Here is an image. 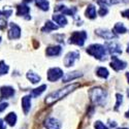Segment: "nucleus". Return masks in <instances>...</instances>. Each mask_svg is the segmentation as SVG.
Returning a JSON list of instances; mask_svg holds the SVG:
<instances>
[{
  "mask_svg": "<svg viewBox=\"0 0 129 129\" xmlns=\"http://www.w3.org/2000/svg\"><path fill=\"white\" fill-rule=\"evenodd\" d=\"M79 86H80V85H79L78 83H77V84H71V85H68V86H66V87H64V88H62V89H59V90H57V91H55V92H52V93H50V94L47 96V97H46L45 102H46L48 105H52L53 103L57 102L58 100L62 99L63 97H65L66 95H68L69 93H71L74 89L78 88Z\"/></svg>",
  "mask_w": 129,
  "mask_h": 129,
  "instance_id": "obj_1",
  "label": "nucleus"
},
{
  "mask_svg": "<svg viewBox=\"0 0 129 129\" xmlns=\"http://www.w3.org/2000/svg\"><path fill=\"white\" fill-rule=\"evenodd\" d=\"M89 55L93 56L94 58L98 59L100 61H104L106 60V49L104 46L102 45H98V44H94L88 47V49L86 50Z\"/></svg>",
  "mask_w": 129,
  "mask_h": 129,
  "instance_id": "obj_2",
  "label": "nucleus"
},
{
  "mask_svg": "<svg viewBox=\"0 0 129 129\" xmlns=\"http://www.w3.org/2000/svg\"><path fill=\"white\" fill-rule=\"evenodd\" d=\"M90 98L95 104L103 105L106 99V91L101 88H94L90 91Z\"/></svg>",
  "mask_w": 129,
  "mask_h": 129,
  "instance_id": "obj_3",
  "label": "nucleus"
},
{
  "mask_svg": "<svg viewBox=\"0 0 129 129\" xmlns=\"http://www.w3.org/2000/svg\"><path fill=\"white\" fill-rule=\"evenodd\" d=\"M88 35L86 31H74L72 32L71 36L69 37V42L72 45H77L79 47L84 46L86 39H87Z\"/></svg>",
  "mask_w": 129,
  "mask_h": 129,
  "instance_id": "obj_4",
  "label": "nucleus"
},
{
  "mask_svg": "<svg viewBox=\"0 0 129 129\" xmlns=\"http://www.w3.org/2000/svg\"><path fill=\"white\" fill-rule=\"evenodd\" d=\"M63 77V71L58 67H53L48 70V80L50 82H56Z\"/></svg>",
  "mask_w": 129,
  "mask_h": 129,
  "instance_id": "obj_5",
  "label": "nucleus"
},
{
  "mask_svg": "<svg viewBox=\"0 0 129 129\" xmlns=\"http://www.w3.org/2000/svg\"><path fill=\"white\" fill-rule=\"evenodd\" d=\"M79 58H80L79 52H69V53H67L65 58H64V65L66 67H70L73 65L76 60H78Z\"/></svg>",
  "mask_w": 129,
  "mask_h": 129,
  "instance_id": "obj_6",
  "label": "nucleus"
},
{
  "mask_svg": "<svg viewBox=\"0 0 129 129\" xmlns=\"http://www.w3.org/2000/svg\"><path fill=\"white\" fill-rule=\"evenodd\" d=\"M127 66V63L120 60L119 58H117L116 56H113L112 57V62H111V67L116 70V71H119V70H123L125 69Z\"/></svg>",
  "mask_w": 129,
  "mask_h": 129,
  "instance_id": "obj_7",
  "label": "nucleus"
},
{
  "mask_svg": "<svg viewBox=\"0 0 129 129\" xmlns=\"http://www.w3.org/2000/svg\"><path fill=\"white\" fill-rule=\"evenodd\" d=\"M105 48H106L107 53H110L111 55H114V54H122L121 47L119 44H117V42H114V41L106 42Z\"/></svg>",
  "mask_w": 129,
  "mask_h": 129,
  "instance_id": "obj_8",
  "label": "nucleus"
},
{
  "mask_svg": "<svg viewBox=\"0 0 129 129\" xmlns=\"http://www.w3.org/2000/svg\"><path fill=\"white\" fill-rule=\"evenodd\" d=\"M9 26H10V29L8 31V38L9 39L19 38L21 36V28L15 23H10Z\"/></svg>",
  "mask_w": 129,
  "mask_h": 129,
  "instance_id": "obj_9",
  "label": "nucleus"
},
{
  "mask_svg": "<svg viewBox=\"0 0 129 129\" xmlns=\"http://www.w3.org/2000/svg\"><path fill=\"white\" fill-rule=\"evenodd\" d=\"M15 94V89L13 87H9V86H3V87L0 88V97L1 98H10L13 97Z\"/></svg>",
  "mask_w": 129,
  "mask_h": 129,
  "instance_id": "obj_10",
  "label": "nucleus"
},
{
  "mask_svg": "<svg viewBox=\"0 0 129 129\" xmlns=\"http://www.w3.org/2000/svg\"><path fill=\"white\" fill-rule=\"evenodd\" d=\"M96 34L98 36L104 38V39H114V38H117V35L114 33L113 31H110V30H104V29H97L95 31Z\"/></svg>",
  "mask_w": 129,
  "mask_h": 129,
  "instance_id": "obj_11",
  "label": "nucleus"
},
{
  "mask_svg": "<svg viewBox=\"0 0 129 129\" xmlns=\"http://www.w3.org/2000/svg\"><path fill=\"white\" fill-rule=\"evenodd\" d=\"M45 126L47 129H60L61 124L55 118H48L45 122Z\"/></svg>",
  "mask_w": 129,
  "mask_h": 129,
  "instance_id": "obj_12",
  "label": "nucleus"
},
{
  "mask_svg": "<svg viewBox=\"0 0 129 129\" xmlns=\"http://www.w3.org/2000/svg\"><path fill=\"white\" fill-rule=\"evenodd\" d=\"M100 6H107V5H113V4H119V3H128L129 0H96Z\"/></svg>",
  "mask_w": 129,
  "mask_h": 129,
  "instance_id": "obj_13",
  "label": "nucleus"
},
{
  "mask_svg": "<svg viewBox=\"0 0 129 129\" xmlns=\"http://www.w3.org/2000/svg\"><path fill=\"white\" fill-rule=\"evenodd\" d=\"M83 76V73L80 72V71H73V72H68V73H65V76L63 77L62 79V82L63 83H67V82H70V81H73L78 78H81Z\"/></svg>",
  "mask_w": 129,
  "mask_h": 129,
  "instance_id": "obj_14",
  "label": "nucleus"
},
{
  "mask_svg": "<svg viewBox=\"0 0 129 129\" xmlns=\"http://www.w3.org/2000/svg\"><path fill=\"white\" fill-rule=\"evenodd\" d=\"M55 12H62L63 15H69V16H73L74 14H76L77 12V8L76 7H73V8H70L68 9L66 6H64V5H58L55 7Z\"/></svg>",
  "mask_w": 129,
  "mask_h": 129,
  "instance_id": "obj_15",
  "label": "nucleus"
},
{
  "mask_svg": "<svg viewBox=\"0 0 129 129\" xmlns=\"http://www.w3.org/2000/svg\"><path fill=\"white\" fill-rule=\"evenodd\" d=\"M22 107H23L24 113L27 115L30 111V107H31V96L30 95L24 96L22 98Z\"/></svg>",
  "mask_w": 129,
  "mask_h": 129,
  "instance_id": "obj_16",
  "label": "nucleus"
},
{
  "mask_svg": "<svg viewBox=\"0 0 129 129\" xmlns=\"http://www.w3.org/2000/svg\"><path fill=\"white\" fill-rule=\"evenodd\" d=\"M61 47L60 46H53V47H49L46 51L48 56H58L61 53Z\"/></svg>",
  "mask_w": 129,
  "mask_h": 129,
  "instance_id": "obj_17",
  "label": "nucleus"
},
{
  "mask_svg": "<svg viewBox=\"0 0 129 129\" xmlns=\"http://www.w3.org/2000/svg\"><path fill=\"white\" fill-rule=\"evenodd\" d=\"M53 20L58 24L59 27H63L67 24V20H66L65 16H63V15H54Z\"/></svg>",
  "mask_w": 129,
  "mask_h": 129,
  "instance_id": "obj_18",
  "label": "nucleus"
},
{
  "mask_svg": "<svg viewBox=\"0 0 129 129\" xmlns=\"http://www.w3.org/2000/svg\"><path fill=\"white\" fill-rule=\"evenodd\" d=\"M17 16H28L30 8L25 4H20L17 6Z\"/></svg>",
  "mask_w": 129,
  "mask_h": 129,
  "instance_id": "obj_19",
  "label": "nucleus"
},
{
  "mask_svg": "<svg viewBox=\"0 0 129 129\" xmlns=\"http://www.w3.org/2000/svg\"><path fill=\"white\" fill-rule=\"evenodd\" d=\"M85 15H86V17H87L88 19H91V20L95 19L96 18V8H95V6L92 5V4L88 5L87 9H86Z\"/></svg>",
  "mask_w": 129,
  "mask_h": 129,
  "instance_id": "obj_20",
  "label": "nucleus"
},
{
  "mask_svg": "<svg viewBox=\"0 0 129 129\" xmlns=\"http://www.w3.org/2000/svg\"><path fill=\"white\" fill-rule=\"evenodd\" d=\"M58 28H59L58 25H55L53 22H51V21H47L45 26L41 28V31L42 32H50V31H53V30H57Z\"/></svg>",
  "mask_w": 129,
  "mask_h": 129,
  "instance_id": "obj_21",
  "label": "nucleus"
},
{
  "mask_svg": "<svg viewBox=\"0 0 129 129\" xmlns=\"http://www.w3.org/2000/svg\"><path fill=\"white\" fill-rule=\"evenodd\" d=\"M113 31H114V33H118V34H124V33H126L127 29H126V27L124 26V24H123V23H117V24L114 26Z\"/></svg>",
  "mask_w": 129,
  "mask_h": 129,
  "instance_id": "obj_22",
  "label": "nucleus"
},
{
  "mask_svg": "<svg viewBox=\"0 0 129 129\" xmlns=\"http://www.w3.org/2000/svg\"><path fill=\"white\" fill-rule=\"evenodd\" d=\"M5 122L8 123L9 126H15V124L17 122V115L15 113H9L5 117Z\"/></svg>",
  "mask_w": 129,
  "mask_h": 129,
  "instance_id": "obj_23",
  "label": "nucleus"
},
{
  "mask_svg": "<svg viewBox=\"0 0 129 129\" xmlns=\"http://www.w3.org/2000/svg\"><path fill=\"white\" fill-rule=\"evenodd\" d=\"M27 79L32 83V84H37L39 81H40V77L38 74L34 73L33 71H29L27 73Z\"/></svg>",
  "mask_w": 129,
  "mask_h": 129,
  "instance_id": "obj_24",
  "label": "nucleus"
},
{
  "mask_svg": "<svg viewBox=\"0 0 129 129\" xmlns=\"http://www.w3.org/2000/svg\"><path fill=\"white\" fill-rule=\"evenodd\" d=\"M35 3L36 5L41 9V10H45V12H47V10H49V1L48 0H35Z\"/></svg>",
  "mask_w": 129,
  "mask_h": 129,
  "instance_id": "obj_25",
  "label": "nucleus"
},
{
  "mask_svg": "<svg viewBox=\"0 0 129 129\" xmlns=\"http://www.w3.org/2000/svg\"><path fill=\"white\" fill-rule=\"evenodd\" d=\"M46 89H47V85H41L40 87H38V88H36V89H33V90H32L31 95L33 96V97H37V96H39V95H40L42 92H44Z\"/></svg>",
  "mask_w": 129,
  "mask_h": 129,
  "instance_id": "obj_26",
  "label": "nucleus"
},
{
  "mask_svg": "<svg viewBox=\"0 0 129 129\" xmlns=\"http://www.w3.org/2000/svg\"><path fill=\"white\" fill-rule=\"evenodd\" d=\"M96 74H97L99 78L106 79L109 77V70L104 67H99V68H97V70H96Z\"/></svg>",
  "mask_w": 129,
  "mask_h": 129,
  "instance_id": "obj_27",
  "label": "nucleus"
},
{
  "mask_svg": "<svg viewBox=\"0 0 129 129\" xmlns=\"http://www.w3.org/2000/svg\"><path fill=\"white\" fill-rule=\"evenodd\" d=\"M8 65H6L4 61H0V76H3L8 72Z\"/></svg>",
  "mask_w": 129,
  "mask_h": 129,
  "instance_id": "obj_28",
  "label": "nucleus"
},
{
  "mask_svg": "<svg viewBox=\"0 0 129 129\" xmlns=\"http://www.w3.org/2000/svg\"><path fill=\"white\" fill-rule=\"evenodd\" d=\"M116 97H117V103H116V105H115V110L117 111L118 109H119L120 104L123 102V96H122L121 94H119V93H118V94L116 95Z\"/></svg>",
  "mask_w": 129,
  "mask_h": 129,
  "instance_id": "obj_29",
  "label": "nucleus"
},
{
  "mask_svg": "<svg viewBox=\"0 0 129 129\" xmlns=\"http://www.w3.org/2000/svg\"><path fill=\"white\" fill-rule=\"evenodd\" d=\"M95 129H109L104 124H102L100 121H97V122H95Z\"/></svg>",
  "mask_w": 129,
  "mask_h": 129,
  "instance_id": "obj_30",
  "label": "nucleus"
},
{
  "mask_svg": "<svg viewBox=\"0 0 129 129\" xmlns=\"http://www.w3.org/2000/svg\"><path fill=\"white\" fill-rule=\"evenodd\" d=\"M2 100H3V98L0 97V112H3L6 107L8 106V103L7 102H3Z\"/></svg>",
  "mask_w": 129,
  "mask_h": 129,
  "instance_id": "obj_31",
  "label": "nucleus"
},
{
  "mask_svg": "<svg viewBox=\"0 0 129 129\" xmlns=\"http://www.w3.org/2000/svg\"><path fill=\"white\" fill-rule=\"evenodd\" d=\"M107 8L105 7V6H100V9H99V12H98V14H99V16H105L106 14H107Z\"/></svg>",
  "mask_w": 129,
  "mask_h": 129,
  "instance_id": "obj_32",
  "label": "nucleus"
},
{
  "mask_svg": "<svg viewBox=\"0 0 129 129\" xmlns=\"http://www.w3.org/2000/svg\"><path fill=\"white\" fill-rule=\"evenodd\" d=\"M13 14V10H3V12H0V16H5L6 18L10 17V15Z\"/></svg>",
  "mask_w": 129,
  "mask_h": 129,
  "instance_id": "obj_33",
  "label": "nucleus"
},
{
  "mask_svg": "<svg viewBox=\"0 0 129 129\" xmlns=\"http://www.w3.org/2000/svg\"><path fill=\"white\" fill-rule=\"evenodd\" d=\"M7 23H6V21L5 20H2V19H0V30H2L6 27Z\"/></svg>",
  "mask_w": 129,
  "mask_h": 129,
  "instance_id": "obj_34",
  "label": "nucleus"
},
{
  "mask_svg": "<svg viewBox=\"0 0 129 129\" xmlns=\"http://www.w3.org/2000/svg\"><path fill=\"white\" fill-rule=\"evenodd\" d=\"M121 15H122L123 17H125V18L129 19V8H128V9H126V10H124V12H122V13H121Z\"/></svg>",
  "mask_w": 129,
  "mask_h": 129,
  "instance_id": "obj_35",
  "label": "nucleus"
},
{
  "mask_svg": "<svg viewBox=\"0 0 129 129\" xmlns=\"http://www.w3.org/2000/svg\"><path fill=\"white\" fill-rule=\"evenodd\" d=\"M0 129H6V126L4 125V123L1 119H0Z\"/></svg>",
  "mask_w": 129,
  "mask_h": 129,
  "instance_id": "obj_36",
  "label": "nucleus"
},
{
  "mask_svg": "<svg viewBox=\"0 0 129 129\" xmlns=\"http://www.w3.org/2000/svg\"><path fill=\"white\" fill-rule=\"evenodd\" d=\"M126 78H127V80H128V83H129V72H127V73H126Z\"/></svg>",
  "mask_w": 129,
  "mask_h": 129,
  "instance_id": "obj_37",
  "label": "nucleus"
},
{
  "mask_svg": "<svg viewBox=\"0 0 129 129\" xmlns=\"http://www.w3.org/2000/svg\"><path fill=\"white\" fill-rule=\"evenodd\" d=\"M125 116H126V118H129V111H128V112L125 114Z\"/></svg>",
  "mask_w": 129,
  "mask_h": 129,
  "instance_id": "obj_38",
  "label": "nucleus"
},
{
  "mask_svg": "<svg viewBox=\"0 0 129 129\" xmlns=\"http://www.w3.org/2000/svg\"><path fill=\"white\" fill-rule=\"evenodd\" d=\"M127 53L129 54V44H128V46H127Z\"/></svg>",
  "mask_w": 129,
  "mask_h": 129,
  "instance_id": "obj_39",
  "label": "nucleus"
},
{
  "mask_svg": "<svg viewBox=\"0 0 129 129\" xmlns=\"http://www.w3.org/2000/svg\"><path fill=\"white\" fill-rule=\"evenodd\" d=\"M127 95H128V97H129V89H128V91H127Z\"/></svg>",
  "mask_w": 129,
  "mask_h": 129,
  "instance_id": "obj_40",
  "label": "nucleus"
},
{
  "mask_svg": "<svg viewBox=\"0 0 129 129\" xmlns=\"http://www.w3.org/2000/svg\"><path fill=\"white\" fill-rule=\"evenodd\" d=\"M118 129H128V128H118Z\"/></svg>",
  "mask_w": 129,
  "mask_h": 129,
  "instance_id": "obj_41",
  "label": "nucleus"
},
{
  "mask_svg": "<svg viewBox=\"0 0 129 129\" xmlns=\"http://www.w3.org/2000/svg\"><path fill=\"white\" fill-rule=\"evenodd\" d=\"M0 40H1V37H0Z\"/></svg>",
  "mask_w": 129,
  "mask_h": 129,
  "instance_id": "obj_42",
  "label": "nucleus"
}]
</instances>
